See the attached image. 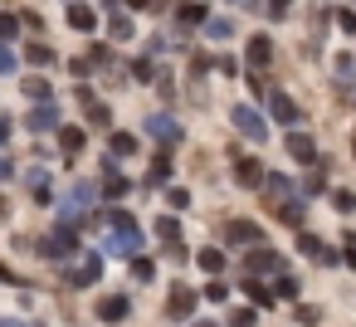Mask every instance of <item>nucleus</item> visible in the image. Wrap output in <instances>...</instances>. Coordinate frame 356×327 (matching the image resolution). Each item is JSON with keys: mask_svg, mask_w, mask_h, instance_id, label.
<instances>
[{"mask_svg": "<svg viewBox=\"0 0 356 327\" xmlns=\"http://www.w3.org/2000/svg\"><path fill=\"white\" fill-rule=\"evenodd\" d=\"M10 35H15V20H10V15H0V40H10Z\"/></svg>", "mask_w": 356, "mask_h": 327, "instance_id": "4468645a", "label": "nucleus"}, {"mask_svg": "<svg viewBox=\"0 0 356 327\" xmlns=\"http://www.w3.org/2000/svg\"><path fill=\"white\" fill-rule=\"evenodd\" d=\"M64 147H69V152L83 147V132H79V127H64Z\"/></svg>", "mask_w": 356, "mask_h": 327, "instance_id": "9d476101", "label": "nucleus"}, {"mask_svg": "<svg viewBox=\"0 0 356 327\" xmlns=\"http://www.w3.org/2000/svg\"><path fill=\"white\" fill-rule=\"evenodd\" d=\"M239 176H244V186H259L264 171H259V161H239Z\"/></svg>", "mask_w": 356, "mask_h": 327, "instance_id": "0eeeda50", "label": "nucleus"}, {"mask_svg": "<svg viewBox=\"0 0 356 327\" xmlns=\"http://www.w3.org/2000/svg\"><path fill=\"white\" fill-rule=\"evenodd\" d=\"M229 239H259L254 225H229Z\"/></svg>", "mask_w": 356, "mask_h": 327, "instance_id": "1a4fd4ad", "label": "nucleus"}, {"mask_svg": "<svg viewBox=\"0 0 356 327\" xmlns=\"http://www.w3.org/2000/svg\"><path fill=\"white\" fill-rule=\"evenodd\" d=\"M273 118H278V122H293V118H298V108H293L288 98H273Z\"/></svg>", "mask_w": 356, "mask_h": 327, "instance_id": "20e7f679", "label": "nucleus"}, {"mask_svg": "<svg viewBox=\"0 0 356 327\" xmlns=\"http://www.w3.org/2000/svg\"><path fill=\"white\" fill-rule=\"evenodd\" d=\"M69 20H74L79 30H93V10H83V6H74V10H69Z\"/></svg>", "mask_w": 356, "mask_h": 327, "instance_id": "423d86ee", "label": "nucleus"}, {"mask_svg": "<svg viewBox=\"0 0 356 327\" xmlns=\"http://www.w3.org/2000/svg\"><path fill=\"white\" fill-rule=\"evenodd\" d=\"M25 93H30V98H40V93H49V83H44V79H30V83H25Z\"/></svg>", "mask_w": 356, "mask_h": 327, "instance_id": "9b49d317", "label": "nucleus"}, {"mask_svg": "<svg viewBox=\"0 0 356 327\" xmlns=\"http://www.w3.org/2000/svg\"><path fill=\"white\" fill-rule=\"evenodd\" d=\"M234 127H239V132H249V137H254V142H259V137H264V122H259V118H254V113H249V108H239V113H234Z\"/></svg>", "mask_w": 356, "mask_h": 327, "instance_id": "f257e3e1", "label": "nucleus"}, {"mask_svg": "<svg viewBox=\"0 0 356 327\" xmlns=\"http://www.w3.org/2000/svg\"><path fill=\"white\" fill-rule=\"evenodd\" d=\"M268 54H273V45H268V40H254V45H249V64H259V69H264V64H268Z\"/></svg>", "mask_w": 356, "mask_h": 327, "instance_id": "f03ea898", "label": "nucleus"}, {"mask_svg": "<svg viewBox=\"0 0 356 327\" xmlns=\"http://www.w3.org/2000/svg\"><path fill=\"white\" fill-rule=\"evenodd\" d=\"M6 132H10V122H6V118H0V137H6Z\"/></svg>", "mask_w": 356, "mask_h": 327, "instance_id": "2eb2a0df", "label": "nucleus"}, {"mask_svg": "<svg viewBox=\"0 0 356 327\" xmlns=\"http://www.w3.org/2000/svg\"><path fill=\"white\" fill-rule=\"evenodd\" d=\"M288 152H293V157H298V161H312V157H317V152H312V142H307V137H288Z\"/></svg>", "mask_w": 356, "mask_h": 327, "instance_id": "7ed1b4c3", "label": "nucleus"}, {"mask_svg": "<svg viewBox=\"0 0 356 327\" xmlns=\"http://www.w3.org/2000/svg\"><path fill=\"white\" fill-rule=\"evenodd\" d=\"M0 176H10V161H0Z\"/></svg>", "mask_w": 356, "mask_h": 327, "instance_id": "dca6fc26", "label": "nucleus"}, {"mask_svg": "<svg viewBox=\"0 0 356 327\" xmlns=\"http://www.w3.org/2000/svg\"><path fill=\"white\" fill-rule=\"evenodd\" d=\"M171 312H176V317L191 312V288H176V293H171Z\"/></svg>", "mask_w": 356, "mask_h": 327, "instance_id": "39448f33", "label": "nucleus"}, {"mask_svg": "<svg viewBox=\"0 0 356 327\" xmlns=\"http://www.w3.org/2000/svg\"><path fill=\"white\" fill-rule=\"evenodd\" d=\"M0 327H25V322H0Z\"/></svg>", "mask_w": 356, "mask_h": 327, "instance_id": "f3484780", "label": "nucleus"}, {"mask_svg": "<svg viewBox=\"0 0 356 327\" xmlns=\"http://www.w3.org/2000/svg\"><path fill=\"white\" fill-rule=\"evenodd\" d=\"M200 264H205V269H210V273H215V269H220V264H225V259H220V254H215V249H205V254H200Z\"/></svg>", "mask_w": 356, "mask_h": 327, "instance_id": "ddd939ff", "label": "nucleus"}, {"mask_svg": "<svg viewBox=\"0 0 356 327\" xmlns=\"http://www.w3.org/2000/svg\"><path fill=\"white\" fill-rule=\"evenodd\" d=\"M98 312H103V317H108V322H113V317H122V312H127V303H122V298H108V303H103V308H98Z\"/></svg>", "mask_w": 356, "mask_h": 327, "instance_id": "6e6552de", "label": "nucleus"}, {"mask_svg": "<svg viewBox=\"0 0 356 327\" xmlns=\"http://www.w3.org/2000/svg\"><path fill=\"white\" fill-rule=\"evenodd\" d=\"M200 327H215V322H200Z\"/></svg>", "mask_w": 356, "mask_h": 327, "instance_id": "a211bd4d", "label": "nucleus"}, {"mask_svg": "<svg viewBox=\"0 0 356 327\" xmlns=\"http://www.w3.org/2000/svg\"><path fill=\"white\" fill-rule=\"evenodd\" d=\"M30 127H54V113H49V108H44V113H35V118H30Z\"/></svg>", "mask_w": 356, "mask_h": 327, "instance_id": "f8f14e48", "label": "nucleus"}, {"mask_svg": "<svg viewBox=\"0 0 356 327\" xmlns=\"http://www.w3.org/2000/svg\"><path fill=\"white\" fill-rule=\"evenodd\" d=\"M0 210H6V200H0Z\"/></svg>", "mask_w": 356, "mask_h": 327, "instance_id": "6ab92c4d", "label": "nucleus"}]
</instances>
